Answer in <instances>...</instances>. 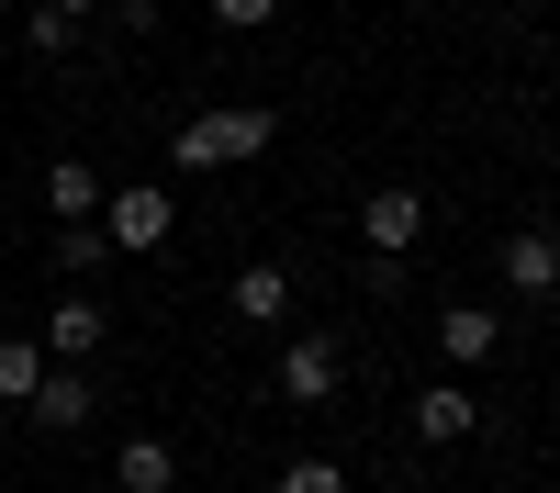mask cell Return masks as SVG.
I'll list each match as a JSON object with an SVG mask.
<instances>
[{"mask_svg":"<svg viewBox=\"0 0 560 493\" xmlns=\"http://www.w3.org/2000/svg\"><path fill=\"white\" fill-rule=\"evenodd\" d=\"M471 426H482V403L459 392V382H438V392H415V437H427V448H459Z\"/></svg>","mask_w":560,"mask_h":493,"instance_id":"cell-9","label":"cell"},{"mask_svg":"<svg viewBox=\"0 0 560 493\" xmlns=\"http://www.w3.org/2000/svg\"><path fill=\"white\" fill-rule=\"evenodd\" d=\"M45 213H57V224H90V213H102V168H90V157H57V168H45Z\"/></svg>","mask_w":560,"mask_h":493,"instance_id":"cell-10","label":"cell"},{"mask_svg":"<svg viewBox=\"0 0 560 493\" xmlns=\"http://www.w3.org/2000/svg\"><path fill=\"white\" fill-rule=\"evenodd\" d=\"M23 45H34V57H68V23L45 12V0H34V12H23Z\"/></svg>","mask_w":560,"mask_h":493,"instance_id":"cell-15","label":"cell"},{"mask_svg":"<svg viewBox=\"0 0 560 493\" xmlns=\"http://www.w3.org/2000/svg\"><path fill=\"white\" fill-rule=\"evenodd\" d=\"M113 482H124V493H168V482H179L168 437H124V448H113Z\"/></svg>","mask_w":560,"mask_h":493,"instance_id":"cell-12","label":"cell"},{"mask_svg":"<svg viewBox=\"0 0 560 493\" xmlns=\"http://www.w3.org/2000/svg\"><path fill=\"white\" fill-rule=\"evenodd\" d=\"M45 12H57V23H68V34H79V23H90V12H113V0H45Z\"/></svg>","mask_w":560,"mask_h":493,"instance_id":"cell-18","label":"cell"},{"mask_svg":"<svg viewBox=\"0 0 560 493\" xmlns=\"http://www.w3.org/2000/svg\"><path fill=\"white\" fill-rule=\"evenodd\" d=\"M113 236V258H147V247H168V224H179V202L158 191V179H135V191H102V213H90Z\"/></svg>","mask_w":560,"mask_h":493,"instance_id":"cell-2","label":"cell"},{"mask_svg":"<svg viewBox=\"0 0 560 493\" xmlns=\"http://www.w3.org/2000/svg\"><path fill=\"white\" fill-rule=\"evenodd\" d=\"M280 403H337V337H292L280 348Z\"/></svg>","mask_w":560,"mask_h":493,"instance_id":"cell-5","label":"cell"},{"mask_svg":"<svg viewBox=\"0 0 560 493\" xmlns=\"http://www.w3.org/2000/svg\"><path fill=\"white\" fill-rule=\"evenodd\" d=\"M359 236H370V258H404L415 236H427V202H415V191H370L359 202Z\"/></svg>","mask_w":560,"mask_h":493,"instance_id":"cell-6","label":"cell"},{"mask_svg":"<svg viewBox=\"0 0 560 493\" xmlns=\"http://www.w3.org/2000/svg\"><path fill=\"white\" fill-rule=\"evenodd\" d=\"M269 134H280V124H269L258 102H247V113L224 102V113H191V124H179L168 157H179V168H236V157H269Z\"/></svg>","mask_w":560,"mask_h":493,"instance_id":"cell-1","label":"cell"},{"mask_svg":"<svg viewBox=\"0 0 560 493\" xmlns=\"http://www.w3.org/2000/svg\"><path fill=\"white\" fill-rule=\"evenodd\" d=\"M269 12H280V0H213V23H236V34H258Z\"/></svg>","mask_w":560,"mask_h":493,"instance_id":"cell-17","label":"cell"},{"mask_svg":"<svg viewBox=\"0 0 560 493\" xmlns=\"http://www.w3.org/2000/svg\"><path fill=\"white\" fill-rule=\"evenodd\" d=\"M438 348H448V371H482V359L504 348V314L493 303H448L438 314Z\"/></svg>","mask_w":560,"mask_h":493,"instance_id":"cell-7","label":"cell"},{"mask_svg":"<svg viewBox=\"0 0 560 493\" xmlns=\"http://www.w3.org/2000/svg\"><path fill=\"white\" fill-rule=\"evenodd\" d=\"M34 382H45V348L34 337H0V403H34Z\"/></svg>","mask_w":560,"mask_h":493,"instance_id":"cell-13","label":"cell"},{"mask_svg":"<svg viewBox=\"0 0 560 493\" xmlns=\"http://www.w3.org/2000/svg\"><path fill=\"white\" fill-rule=\"evenodd\" d=\"M23 415H34V426H57V437H79L90 415H102V392H90L79 371H45V382H34V403H23Z\"/></svg>","mask_w":560,"mask_h":493,"instance_id":"cell-8","label":"cell"},{"mask_svg":"<svg viewBox=\"0 0 560 493\" xmlns=\"http://www.w3.org/2000/svg\"><path fill=\"white\" fill-rule=\"evenodd\" d=\"M0 12H12V0H0Z\"/></svg>","mask_w":560,"mask_h":493,"instance_id":"cell-20","label":"cell"},{"mask_svg":"<svg viewBox=\"0 0 560 493\" xmlns=\"http://www.w3.org/2000/svg\"><path fill=\"white\" fill-rule=\"evenodd\" d=\"M504 292H516V303L560 292V236H549V224H516V236H504Z\"/></svg>","mask_w":560,"mask_h":493,"instance_id":"cell-3","label":"cell"},{"mask_svg":"<svg viewBox=\"0 0 560 493\" xmlns=\"http://www.w3.org/2000/svg\"><path fill=\"white\" fill-rule=\"evenodd\" d=\"M102 337H113V314L90 303V292H68V303H45V359H57V371H79V359L102 348Z\"/></svg>","mask_w":560,"mask_h":493,"instance_id":"cell-4","label":"cell"},{"mask_svg":"<svg viewBox=\"0 0 560 493\" xmlns=\"http://www.w3.org/2000/svg\"><path fill=\"white\" fill-rule=\"evenodd\" d=\"M516 493H538V482H516Z\"/></svg>","mask_w":560,"mask_h":493,"instance_id":"cell-19","label":"cell"},{"mask_svg":"<svg viewBox=\"0 0 560 493\" xmlns=\"http://www.w3.org/2000/svg\"><path fill=\"white\" fill-rule=\"evenodd\" d=\"M280 493H348V482H337V460H292V471H280Z\"/></svg>","mask_w":560,"mask_h":493,"instance_id":"cell-16","label":"cell"},{"mask_svg":"<svg viewBox=\"0 0 560 493\" xmlns=\"http://www.w3.org/2000/svg\"><path fill=\"white\" fill-rule=\"evenodd\" d=\"M102 258H113V236H102V224H57V269H68V281H90Z\"/></svg>","mask_w":560,"mask_h":493,"instance_id":"cell-14","label":"cell"},{"mask_svg":"<svg viewBox=\"0 0 560 493\" xmlns=\"http://www.w3.org/2000/svg\"><path fill=\"white\" fill-rule=\"evenodd\" d=\"M236 314H247V326H280V314H292V269H280V258L236 269Z\"/></svg>","mask_w":560,"mask_h":493,"instance_id":"cell-11","label":"cell"}]
</instances>
